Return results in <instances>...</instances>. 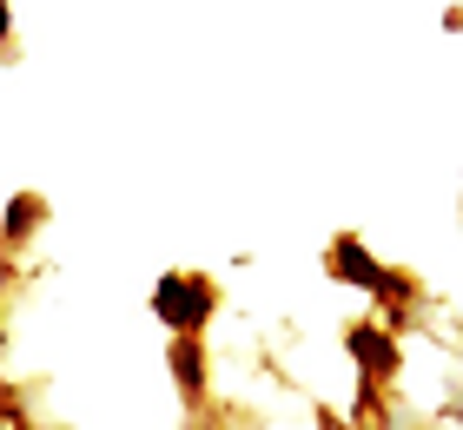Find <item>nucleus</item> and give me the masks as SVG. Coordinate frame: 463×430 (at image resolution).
Returning a JSON list of instances; mask_svg holds the SVG:
<instances>
[{"instance_id": "3", "label": "nucleus", "mask_w": 463, "mask_h": 430, "mask_svg": "<svg viewBox=\"0 0 463 430\" xmlns=\"http://www.w3.org/2000/svg\"><path fill=\"white\" fill-rule=\"evenodd\" d=\"M331 272H338L345 285H364V291H377V278H384V265H377L357 239H338V245H331Z\"/></svg>"}, {"instance_id": "2", "label": "nucleus", "mask_w": 463, "mask_h": 430, "mask_svg": "<svg viewBox=\"0 0 463 430\" xmlns=\"http://www.w3.org/2000/svg\"><path fill=\"white\" fill-rule=\"evenodd\" d=\"M345 344H351V358L364 364L371 377H391V371H397V344H391L384 331H377V325H357V331H351Z\"/></svg>"}, {"instance_id": "1", "label": "nucleus", "mask_w": 463, "mask_h": 430, "mask_svg": "<svg viewBox=\"0 0 463 430\" xmlns=\"http://www.w3.org/2000/svg\"><path fill=\"white\" fill-rule=\"evenodd\" d=\"M213 305H219V291L205 285L199 272H165L159 285H153V311H159V325H173L179 338H193L205 318H213Z\"/></svg>"}, {"instance_id": "4", "label": "nucleus", "mask_w": 463, "mask_h": 430, "mask_svg": "<svg viewBox=\"0 0 463 430\" xmlns=\"http://www.w3.org/2000/svg\"><path fill=\"white\" fill-rule=\"evenodd\" d=\"M173 377H179V397L199 404V391H205V351H199V338H173Z\"/></svg>"}, {"instance_id": "5", "label": "nucleus", "mask_w": 463, "mask_h": 430, "mask_svg": "<svg viewBox=\"0 0 463 430\" xmlns=\"http://www.w3.org/2000/svg\"><path fill=\"white\" fill-rule=\"evenodd\" d=\"M33 225H40V199H33V192H14V199H7V225H0V239L20 245Z\"/></svg>"}, {"instance_id": "6", "label": "nucleus", "mask_w": 463, "mask_h": 430, "mask_svg": "<svg viewBox=\"0 0 463 430\" xmlns=\"http://www.w3.org/2000/svg\"><path fill=\"white\" fill-rule=\"evenodd\" d=\"M7 27H14V14H7V0H0V40H7Z\"/></svg>"}, {"instance_id": "7", "label": "nucleus", "mask_w": 463, "mask_h": 430, "mask_svg": "<svg viewBox=\"0 0 463 430\" xmlns=\"http://www.w3.org/2000/svg\"><path fill=\"white\" fill-rule=\"evenodd\" d=\"M7 272H14V265H7V258H0V285H7Z\"/></svg>"}]
</instances>
